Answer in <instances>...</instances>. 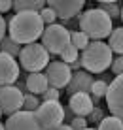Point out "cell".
<instances>
[{
  "instance_id": "40",
  "label": "cell",
  "mask_w": 123,
  "mask_h": 130,
  "mask_svg": "<svg viewBox=\"0 0 123 130\" xmlns=\"http://www.w3.org/2000/svg\"><path fill=\"white\" fill-rule=\"evenodd\" d=\"M0 117H2V109H0Z\"/></svg>"
},
{
  "instance_id": "7",
  "label": "cell",
  "mask_w": 123,
  "mask_h": 130,
  "mask_svg": "<svg viewBox=\"0 0 123 130\" xmlns=\"http://www.w3.org/2000/svg\"><path fill=\"white\" fill-rule=\"evenodd\" d=\"M23 98L25 92L15 85H2L0 87V109L4 115H11L23 109Z\"/></svg>"
},
{
  "instance_id": "26",
  "label": "cell",
  "mask_w": 123,
  "mask_h": 130,
  "mask_svg": "<svg viewBox=\"0 0 123 130\" xmlns=\"http://www.w3.org/2000/svg\"><path fill=\"white\" fill-rule=\"evenodd\" d=\"M102 119H104V111L101 109V107H93V109H91V113L87 115V123L91 124V126L99 124Z\"/></svg>"
},
{
  "instance_id": "36",
  "label": "cell",
  "mask_w": 123,
  "mask_h": 130,
  "mask_svg": "<svg viewBox=\"0 0 123 130\" xmlns=\"http://www.w3.org/2000/svg\"><path fill=\"white\" fill-rule=\"evenodd\" d=\"M97 2H119V0H97Z\"/></svg>"
},
{
  "instance_id": "29",
  "label": "cell",
  "mask_w": 123,
  "mask_h": 130,
  "mask_svg": "<svg viewBox=\"0 0 123 130\" xmlns=\"http://www.w3.org/2000/svg\"><path fill=\"white\" fill-rule=\"evenodd\" d=\"M110 70H112L114 75H121L123 74V55L114 57V60H112V64H110Z\"/></svg>"
},
{
  "instance_id": "14",
  "label": "cell",
  "mask_w": 123,
  "mask_h": 130,
  "mask_svg": "<svg viewBox=\"0 0 123 130\" xmlns=\"http://www.w3.org/2000/svg\"><path fill=\"white\" fill-rule=\"evenodd\" d=\"M93 96L91 92H74V94L68 96V107L74 111V115H80V117H87L93 109Z\"/></svg>"
},
{
  "instance_id": "6",
  "label": "cell",
  "mask_w": 123,
  "mask_h": 130,
  "mask_svg": "<svg viewBox=\"0 0 123 130\" xmlns=\"http://www.w3.org/2000/svg\"><path fill=\"white\" fill-rule=\"evenodd\" d=\"M36 119L40 123V128L42 130H51L59 126L61 123H65V107L59 100L53 102H44L38 106V109L34 111Z\"/></svg>"
},
{
  "instance_id": "23",
  "label": "cell",
  "mask_w": 123,
  "mask_h": 130,
  "mask_svg": "<svg viewBox=\"0 0 123 130\" xmlns=\"http://www.w3.org/2000/svg\"><path fill=\"white\" fill-rule=\"evenodd\" d=\"M80 53H81V51H80V49L76 47V45L68 43V45L65 47V51H63L59 57H61V60H63V62L70 64V62H74V60H78V59H80Z\"/></svg>"
},
{
  "instance_id": "25",
  "label": "cell",
  "mask_w": 123,
  "mask_h": 130,
  "mask_svg": "<svg viewBox=\"0 0 123 130\" xmlns=\"http://www.w3.org/2000/svg\"><path fill=\"white\" fill-rule=\"evenodd\" d=\"M38 13H40V17H42V21H44L45 25H51V23H57V19H59V17H57V13L53 11V10H51V8H49V6H45V8H42V10H40Z\"/></svg>"
},
{
  "instance_id": "28",
  "label": "cell",
  "mask_w": 123,
  "mask_h": 130,
  "mask_svg": "<svg viewBox=\"0 0 123 130\" xmlns=\"http://www.w3.org/2000/svg\"><path fill=\"white\" fill-rule=\"evenodd\" d=\"M61 25L68 28L70 32H74V30H80V15L76 17H70V19H61Z\"/></svg>"
},
{
  "instance_id": "33",
  "label": "cell",
  "mask_w": 123,
  "mask_h": 130,
  "mask_svg": "<svg viewBox=\"0 0 123 130\" xmlns=\"http://www.w3.org/2000/svg\"><path fill=\"white\" fill-rule=\"evenodd\" d=\"M63 107H65V121H68V123H70V121L76 117V115H74V111H72L68 106H63Z\"/></svg>"
},
{
  "instance_id": "39",
  "label": "cell",
  "mask_w": 123,
  "mask_h": 130,
  "mask_svg": "<svg viewBox=\"0 0 123 130\" xmlns=\"http://www.w3.org/2000/svg\"><path fill=\"white\" fill-rule=\"evenodd\" d=\"M0 130H6V126H4V124H2V123H0Z\"/></svg>"
},
{
  "instance_id": "15",
  "label": "cell",
  "mask_w": 123,
  "mask_h": 130,
  "mask_svg": "<svg viewBox=\"0 0 123 130\" xmlns=\"http://www.w3.org/2000/svg\"><path fill=\"white\" fill-rule=\"evenodd\" d=\"M25 81H27V92H32V94H38V96L51 87L47 81V75L44 72H27Z\"/></svg>"
},
{
  "instance_id": "10",
  "label": "cell",
  "mask_w": 123,
  "mask_h": 130,
  "mask_svg": "<svg viewBox=\"0 0 123 130\" xmlns=\"http://www.w3.org/2000/svg\"><path fill=\"white\" fill-rule=\"evenodd\" d=\"M4 126H6V130H42L34 111L29 109H19L15 113L8 115Z\"/></svg>"
},
{
  "instance_id": "24",
  "label": "cell",
  "mask_w": 123,
  "mask_h": 130,
  "mask_svg": "<svg viewBox=\"0 0 123 130\" xmlns=\"http://www.w3.org/2000/svg\"><path fill=\"white\" fill-rule=\"evenodd\" d=\"M40 104H42V98H38V94H32V92H25V98H23V109L36 111Z\"/></svg>"
},
{
  "instance_id": "37",
  "label": "cell",
  "mask_w": 123,
  "mask_h": 130,
  "mask_svg": "<svg viewBox=\"0 0 123 130\" xmlns=\"http://www.w3.org/2000/svg\"><path fill=\"white\" fill-rule=\"evenodd\" d=\"M83 130H97V126H85Z\"/></svg>"
},
{
  "instance_id": "2",
  "label": "cell",
  "mask_w": 123,
  "mask_h": 130,
  "mask_svg": "<svg viewBox=\"0 0 123 130\" xmlns=\"http://www.w3.org/2000/svg\"><path fill=\"white\" fill-rule=\"evenodd\" d=\"M80 59H81V68L87 70L89 74H102V72H106L110 68V64L114 60V51L106 42L93 40L80 53Z\"/></svg>"
},
{
  "instance_id": "3",
  "label": "cell",
  "mask_w": 123,
  "mask_h": 130,
  "mask_svg": "<svg viewBox=\"0 0 123 130\" xmlns=\"http://www.w3.org/2000/svg\"><path fill=\"white\" fill-rule=\"evenodd\" d=\"M80 30L91 40H104L114 30V19L101 8H91L80 13Z\"/></svg>"
},
{
  "instance_id": "17",
  "label": "cell",
  "mask_w": 123,
  "mask_h": 130,
  "mask_svg": "<svg viewBox=\"0 0 123 130\" xmlns=\"http://www.w3.org/2000/svg\"><path fill=\"white\" fill-rule=\"evenodd\" d=\"M108 45L116 55H123V26H116L108 36Z\"/></svg>"
},
{
  "instance_id": "9",
  "label": "cell",
  "mask_w": 123,
  "mask_h": 130,
  "mask_svg": "<svg viewBox=\"0 0 123 130\" xmlns=\"http://www.w3.org/2000/svg\"><path fill=\"white\" fill-rule=\"evenodd\" d=\"M106 104L108 111L116 117L123 119V74L116 75L108 85V92H106Z\"/></svg>"
},
{
  "instance_id": "4",
  "label": "cell",
  "mask_w": 123,
  "mask_h": 130,
  "mask_svg": "<svg viewBox=\"0 0 123 130\" xmlns=\"http://www.w3.org/2000/svg\"><path fill=\"white\" fill-rule=\"evenodd\" d=\"M49 57H51L49 51L42 43H25L19 53V66L25 72H44L45 66L49 64Z\"/></svg>"
},
{
  "instance_id": "19",
  "label": "cell",
  "mask_w": 123,
  "mask_h": 130,
  "mask_svg": "<svg viewBox=\"0 0 123 130\" xmlns=\"http://www.w3.org/2000/svg\"><path fill=\"white\" fill-rule=\"evenodd\" d=\"M108 85L110 81L106 79H93V85H91V96H93V102H101V98L106 96L108 92Z\"/></svg>"
},
{
  "instance_id": "16",
  "label": "cell",
  "mask_w": 123,
  "mask_h": 130,
  "mask_svg": "<svg viewBox=\"0 0 123 130\" xmlns=\"http://www.w3.org/2000/svg\"><path fill=\"white\" fill-rule=\"evenodd\" d=\"M45 6V0H13L15 11H40Z\"/></svg>"
},
{
  "instance_id": "8",
  "label": "cell",
  "mask_w": 123,
  "mask_h": 130,
  "mask_svg": "<svg viewBox=\"0 0 123 130\" xmlns=\"http://www.w3.org/2000/svg\"><path fill=\"white\" fill-rule=\"evenodd\" d=\"M44 74L47 75V81L51 87L55 89H66L68 81L72 77V70L66 62L63 60H49V64L45 66Z\"/></svg>"
},
{
  "instance_id": "12",
  "label": "cell",
  "mask_w": 123,
  "mask_h": 130,
  "mask_svg": "<svg viewBox=\"0 0 123 130\" xmlns=\"http://www.w3.org/2000/svg\"><path fill=\"white\" fill-rule=\"evenodd\" d=\"M45 4L57 13L59 19H70L81 13L85 0H45Z\"/></svg>"
},
{
  "instance_id": "27",
  "label": "cell",
  "mask_w": 123,
  "mask_h": 130,
  "mask_svg": "<svg viewBox=\"0 0 123 130\" xmlns=\"http://www.w3.org/2000/svg\"><path fill=\"white\" fill-rule=\"evenodd\" d=\"M40 96H42V100H44V102H53V100H59V96H61V89L49 87L47 91H44Z\"/></svg>"
},
{
  "instance_id": "32",
  "label": "cell",
  "mask_w": 123,
  "mask_h": 130,
  "mask_svg": "<svg viewBox=\"0 0 123 130\" xmlns=\"http://www.w3.org/2000/svg\"><path fill=\"white\" fill-rule=\"evenodd\" d=\"M6 30H8V23H6V19L2 17V13H0V42H2L4 36H6Z\"/></svg>"
},
{
  "instance_id": "22",
  "label": "cell",
  "mask_w": 123,
  "mask_h": 130,
  "mask_svg": "<svg viewBox=\"0 0 123 130\" xmlns=\"http://www.w3.org/2000/svg\"><path fill=\"white\" fill-rule=\"evenodd\" d=\"M97 8L104 10L112 19H119V15H121V4L119 2H99Z\"/></svg>"
},
{
  "instance_id": "18",
  "label": "cell",
  "mask_w": 123,
  "mask_h": 130,
  "mask_svg": "<svg viewBox=\"0 0 123 130\" xmlns=\"http://www.w3.org/2000/svg\"><path fill=\"white\" fill-rule=\"evenodd\" d=\"M21 49H23V45L19 42H15L11 36H4V40L0 42V51L8 53V55H11V57H15V59H19Z\"/></svg>"
},
{
  "instance_id": "11",
  "label": "cell",
  "mask_w": 123,
  "mask_h": 130,
  "mask_svg": "<svg viewBox=\"0 0 123 130\" xmlns=\"http://www.w3.org/2000/svg\"><path fill=\"white\" fill-rule=\"evenodd\" d=\"M21 74V66L15 57L0 51V87L2 85H13Z\"/></svg>"
},
{
  "instance_id": "13",
  "label": "cell",
  "mask_w": 123,
  "mask_h": 130,
  "mask_svg": "<svg viewBox=\"0 0 123 130\" xmlns=\"http://www.w3.org/2000/svg\"><path fill=\"white\" fill-rule=\"evenodd\" d=\"M91 85H93V74L87 70H76L72 72V77L66 85V94H74V92H91Z\"/></svg>"
},
{
  "instance_id": "35",
  "label": "cell",
  "mask_w": 123,
  "mask_h": 130,
  "mask_svg": "<svg viewBox=\"0 0 123 130\" xmlns=\"http://www.w3.org/2000/svg\"><path fill=\"white\" fill-rule=\"evenodd\" d=\"M51 130H74V128H72V126H70V124H68V123H61V124H59V126L51 128Z\"/></svg>"
},
{
  "instance_id": "34",
  "label": "cell",
  "mask_w": 123,
  "mask_h": 130,
  "mask_svg": "<svg viewBox=\"0 0 123 130\" xmlns=\"http://www.w3.org/2000/svg\"><path fill=\"white\" fill-rule=\"evenodd\" d=\"M70 70L72 72H76V70H81V59H78V60H74V62H70Z\"/></svg>"
},
{
  "instance_id": "5",
  "label": "cell",
  "mask_w": 123,
  "mask_h": 130,
  "mask_svg": "<svg viewBox=\"0 0 123 130\" xmlns=\"http://www.w3.org/2000/svg\"><path fill=\"white\" fill-rule=\"evenodd\" d=\"M40 43L49 51V55L59 57L65 47L70 43V30L65 28L61 23H51L45 25L42 36H40Z\"/></svg>"
},
{
  "instance_id": "31",
  "label": "cell",
  "mask_w": 123,
  "mask_h": 130,
  "mask_svg": "<svg viewBox=\"0 0 123 130\" xmlns=\"http://www.w3.org/2000/svg\"><path fill=\"white\" fill-rule=\"evenodd\" d=\"M13 10V0H0V13H8Z\"/></svg>"
},
{
  "instance_id": "20",
  "label": "cell",
  "mask_w": 123,
  "mask_h": 130,
  "mask_svg": "<svg viewBox=\"0 0 123 130\" xmlns=\"http://www.w3.org/2000/svg\"><path fill=\"white\" fill-rule=\"evenodd\" d=\"M97 130H123V119L116 117V115H104V119L97 124Z\"/></svg>"
},
{
  "instance_id": "21",
  "label": "cell",
  "mask_w": 123,
  "mask_h": 130,
  "mask_svg": "<svg viewBox=\"0 0 123 130\" xmlns=\"http://www.w3.org/2000/svg\"><path fill=\"white\" fill-rule=\"evenodd\" d=\"M89 42H91V38L83 32V30H74V32H70V43L76 45L80 51H83V49L89 45Z\"/></svg>"
},
{
  "instance_id": "38",
  "label": "cell",
  "mask_w": 123,
  "mask_h": 130,
  "mask_svg": "<svg viewBox=\"0 0 123 130\" xmlns=\"http://www.w3.org/2000/svg\"><path fill=\"white\" fill-rule=\"evenodd\" d=\"M119 19H121V23H123V6H121V15H119Z\"/></svg>"
},
{
  "instance_id": "30",
  "label": "cell",
  "mask_w": 123,
  "mask_h": 130,
  "mask_svg": "<svg viewBox=\"0 0 123 130\" xmlns=\"http://www.w3.org/2000/svg\"><path fill=\"white\" fill-rule=\"evenodd\" d=\"M68 124H70V126L74 128V130H83L85 126H89V123H87V117H80V115H76V117L72 119Z\"/></svg>"
},
{
  "instance_id": "1",
  "label": "cell",
  "mask_w": 123,
  "mask_h": 130,
  "mask_svg": "<svg viewBox=\"0 0 123 130\" xmlns=\"http://www.w3.org/2000/svg\"><path fill=\"white\" fill-rule=\"evenodd\" d=\"M44 28L45 23L42 21L38 11H17L8 21V32L21 45L38 42Z\"/></svg>"
}]
</instances>
